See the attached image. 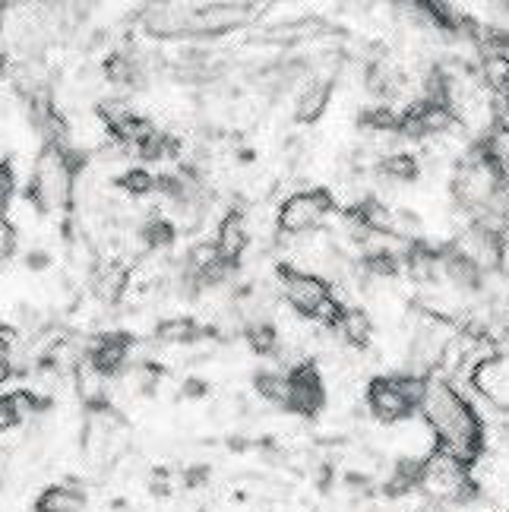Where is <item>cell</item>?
Instances as JSON below:
<instances>
[{"instance_id": "1", "label": "cell", "mask_w": 509, "mask_h": 512, "mask_svg": "<svg viewBox=\"0 0 509 512\" xmlns=\"http://www.w3.org/2000/svg\"><path fill=\"white\" fill-rule=\"evenodd\" d=\"M421 415H424L427 427L434 430L437 449L456 456L468 468L478 462L481 449H484V424L478 418L475 405L468 402L453 383L443 377H427Z\"/></svg>"}, {"instance_id": "2", "label": "cell", "mask_w": 509, "mask_h": 512, "mask_svg": "<svg viewBox=\"0 0 509 512\" xmlns=\"http://www.w3.org/2000/svg\"><path fill=\"white\" fill-rule=\"evenodd\" d=\"M332 212H336V196H332V190L326 187L301 190V193H291L279 206L276 228L279 234H288V238H301L307 231H317Z\"/></svg>"}, {"instance_id": "3", "label": "cell", "mask_w": 509, "mask_h": 512, "mask_svg": "<svg viewBox=\"0 0 509 512\" xmlns=\"http://www.w3.org/2000/svg\"><path fill=\"white\" fill-rule=\"evenodd\" d=\"M276 275H279V291H282V298L288 301V307L295 310L298 317H304V320L313 323L317 310L332 298L329 282L323 279V275L295 269V266H288V263H282L276 269Z\"/></svg>"}, {"instance_id": "4", "label": "cell", "mask_w": 509, "mask_h": 512, "mask_svg": "<svg viewBox=\"0 0 509 512\" xmlns=\"http://www.w3.org/2000/svg\"><path fill=\"white\" fill-rule=\"evenodd\" d=\"M418 402L399 386L396 377H377L367 383V411L380 424H402L415 415Z\"/></svg>"}, {"instance_id": "5", "label": "cell", "mask_w": 509, "mask_h": 512, "mask_svg": "<svg viewBox=\"0 0 509 512\" xmlns=\"http://www.w3.org/2000/svg\"><path fill=\"white\" fill-rule=\"evenodd\" d=\"M288 380H291V399L285 408L288 415H301V418L320 415L326 405V380L320 367L313 361H304L288 370Z\"/></svg>"}, {"instance_id": "6", "label": "cell", "mask_w": 509, "mask_h": 512, "mask_svg": "<svg viewBox=\"0 0 509 512\" xmlns=\"http://www.w3.org/2000/svg\"><path fill=\"white\" fill-rule=\"evenodd\" d=\"M133 351V336L130 332H105V336H95V342L86 351V361L102 373V377H117L124 370L127 358Z\"/></svg>"}, {"instance_id": "7", "label": "cell", "mask_w": 509, "mask_h": 512, "mask_svg": "<svg viewBox=\"0 0 509 512\" xmlns=\"http://www.w3.org/2000/svg\"><path fill=\"white\" fill-rule=\"evenodd\" d=\"M443 279L462 294H478L487 282V272L475 256H468L459 244H453L443 247Z\"/></svg>"}, {"instance_id": "8", "label": "cell", "mask_w": 509, "mask_h": 512, "mask_svg": "<svg viewBox=\"0 0 509 512\" xmlns=\"http://www.w3.org/2000/svg\"><path fill=\"white\" fill-rule=\"evenodd\" d=\"M89 285H92L99 301H105V304L121 301L127 294V285H130V266L121 260H99L92 266Z\"/></svg>"}, {"instance_id": "9", "label": "cell", "mask_w": 509, "mask_h": 512, "mask_svg": "<svg viewBox=\"0 0 509 512\" xmlns=\"http://www.w3.org/2000/svg\"><path fill=\"white\" fill-rule=\"evenodd\" d=\"M215 244H219V253L222 260L238 266V260L244 256V250L250 247V228H247V219L244 212L231 209L225 219L219 222V231H215Z\"/></svg>"}, {"instance_id": "10", "label": "cell", "mask_w": 509, "mask_h": 512, "mask_svg": "<svg viewBox=\"0 0 509 512\" xmlns=\"http://www.w3.org/2000/svg\"><path fill=\"white\" fill-rule=\"evenodd\" d=\"M364 86L374 98L393 102V98H399L408 89V76L393 61H370L364 70Z\"/></svg>"}, {"instance_id": "11", "label": "cell", "mask_w": 509, "mask_h": 512, "mask_svg": "<svg viewBox=\"0 0 509 512\" xmlns=\"http://www.w3.org/2000/svg\"><path fill=\"white\" fill-rule=\"evenodd\" d=\"M86 494L76 484H51L35 500V512H83Z\"/></svg>"}, {"instance_id": "12", "label": "cell", "mask_w": 509, "mask_h": 512, "mask_svg": "<svg viewBox=\"0 0 509 512\" xmlns=\"http://www.w3.org/2000/svg\"><path fill=\"white\" fill-rule=\"evenodd\" d=\"M329 98H332V80H310L301 89L298 102H295V121L298 124H313L317 117H323Z\"/></svg>"}, {"instance_id": "13", "label": "cell", "mask_w": 509, "mask_h": 512, "mask_svg": "<svg viewBox=\"0 0 509 512\" xmlns=\"http://www.w3.org/2000/svg\"><path fill=\"white\" fill-rule=\"evenodd\" d=\"M377 177L389 184H415L421 177V162L411 152H389L377 162Z\"/></svg>"}, {"instance_id": "14", "label": "cell", "mask_w": 509, "mask_h": 512, "mask_svg": "<svg viewBox=\"0 0 509 512\" xmlns=\"http://www.w3.org/2000/svg\"><path fill=\"white\" fill-rule=\"evenodd\" d=\"M421 475H424V459H399L393 468H389V478L383 484L386 497H405L411 490H421Z\"/></svg>"}, {"instance_id": "15", "label": "cell", "mask_w": 509, "mask_h": 512, "mask_svg": "<svg viewBox=\"0 0 509 512\" xmlns=\"http://www.w3.org/2000/svg\"><path fill=\"white\" fill-rule=\"evenodd\" d=\"M212 329H203L193 317H168L155 326V339L165 342V345H187V342H197L203 336H209Z\"/></svg>"}, {"instance_id": "16", "label": "cell", "mask_w": 509, "mask_h": 512, "mask_svg": "<svg viewBox=\"0 0 509 512\" xmlns=\"http://www.w3.org/2000/svg\"><path fill=\"white\" fill-rule=\"evenodd\" d=\"M336 332H342V339L351 348H367L370 339H374V320H370V313L364 307H345Z\"/></svg>"}, {"instance_id": "17", "label": "cell", "mask_w": 509, "mask_h": 512, "mask_svg": "<svg viewBox=\"0 0 509 512\" xmlns=\"http://www.w3.org/2000/svg\"><path fill=\"white\" fill-rule=\"evenodd\" d=\"M244 339H247L250 351L260 354V358H276V354L282 351V332L276 329V323H269V320H253L244 329Z\"/></svg>"}, {"instance_id": "18", "label": "cell", "mask_w": 509, "mask_h": 512, "mask_svg": "<svg viewBox=\"0 0 509 512\" xmlns=\"http://www.w3.org/2000/svg\"><path fill=\"white\" fill-rule=\"evenodd\" d=\"M253 389H257V396L269 405L276 408H288V399H291V380L288 373L282 370H263L253 377Z\"/></svg>"}, {"instance_id": "19", "label": "cell", "mask_w": 509, "mask_h": 512, "mask_svg": "<svg viewBox=\"0 0 509 512\" xmlns=\"http://www.w3.org/2000/svg\"><path fill=\"white\" fill-rule=\"evenodd\" d=\"M402 256L393 253L389 247H374L361 256V272L370 275V279H396L402 272Z\"/></svg>"}, {"instance_id": "20", "label": "cell", "mask_w": 509, "mask_h": 512, "mask_svg": "<svg viewBox=\"0 0 509 512\" xmlns=\"http://www.w3.org/2000/svg\"><path fill=\"white\" fill-rule=\"evenodd\" d=\"M140 241L146 250L162 253L168 250L174 241H178V228H174L171 219H162V215H149V219L140 225Z\"/></svg>"}, {"instance_id": "21", "label": "cell", "mask_w": 509, "mask_h": 512, "mask_svg": "<svg viewBox=\"0 0 509 512\" xmlns=\"http://www.w3.org/2000/svg\"><path fill=\"white\" fill-rule=\"evenodd\" d=\"M117 187H121L127 196H149L152 190H155V177L146 171V168H127L121 177H117Z\"/></svg>"}, {"instance_id": "22", "label": "cell", "mask_w": 509, "mask_h": 512, "mask_svg": "<svg viewBox=\"0 0 509 512\" xmlns=\"http://www.w3.org/2000/svg\"><path fill=\"white\" fill-rule=\"evenodd\" d=\"M19 424H23V411L16 408L13 396H0V433H7Z\"/></svg>"}, {"instance_id": "23", "label": "cell", "mask_w": 509, "mask_h": 512, "mask_svg": "<svg viewBox=\"0 0 509 512\" xmlns=\"http://www.w3.org/2000/svg\"><path fill=\"white\" fill-rule=\"evenodd\" d=\"M13 190H16L13 165H10V159H4V162H0V209H7V203H10Z\"/></svg>"}, {"instance_id": "24", "label": "cell", "mask_w": 509, "mask_h": 512, "mask_svg": "<svg viewBox=\"0 0 509 512\" xmlns=\"http://www.w3.org/2000/svg\"><path fill=\"white\" fill-rule=\"evenodd\" d=\"M209 383L206 380H200V377H187L184 383H181V396L184 399H206L209 396Z\"/></svg>"}, {"instance_id": "25", "label": "cell", "mask_w": 509, "mask_h": 512, "mask_svg": "<svg viewBox=\"0 0 509 512\" xmlns=\"http://www.w3.org/2000/svg\"><path fill=\"white\" fill-rule=\"evenodd\" d=\"M23 263H26V269H32V272H45V269H51V253L48 250H42V247H38V250H29L26 256H23Z\"/></svg>"}, {"instance_id": "26", "label": "cell", "mask_w": 509, "mask_h": 512, "mask_svg": "<svg viewBox=\"0 0 509 512\" xmlns=\"http://www.w3.org/2000/svg\"><path fill=\"white\" fill-rule=\"evenodd\" d=\"M206 481H209V468H206V465H190V468L184 471V487H187V490H200Z\"/></svg>"}]
</instances>
